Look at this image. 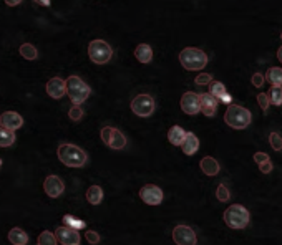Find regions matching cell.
<instances>
[{"instance_id": "277c9868", "label": "cell", "mask_w": 282, "mask_h": 245, "mask_svg": "<svg viewBox=\"0 0 282 245\" xmlns=\"http://www.w3.org/2000/svg\"><path fill=\"white\" fill-rule=\"evenodd\" d=\"M251 111L246 110L244 106H239V104H231L228 108V111L224 113V123L228 126L234 128V130H244L251 124Z\"/></svg>"}, {"instance_id": "9c48e42d", "label": "cell", "mask_w": 282, "mask_h": 245, "mask_svg": "<svg viewBox=\"0 0 282 245\" xmlns=\"http://www.w3.org/2000/svg\"><path fill=\"white\" fill-rule=\"evenodd\" d=\"M173 240H175L176 245H196V232L193 230L189 226H184V224H179L173 229Z\"/></svg>"}, {"instance_id": "8fae6325", "label": "cell", "mask_w": 282, "mask_h": 245, "mask_svg": "<svg viewBox=\"0 0 282 245\" xmlns=\"http://www.w3.org/2000/svg\"><path fill=\"white\" fill-rule=\"evenodd\" d=\"M181 110L186 114H197L201 111V95L188 91L181 96Z\"/></svg>"}, {"instance_id": "8992f818", "label": "cell", "mask_w": 282, "mask_h": 245, "mask_svg": "<svg viewBox=\"0 0 282 245\" xmlns=\"http://www.w3.org/2000/svg\"><path fill=\"white\" fill-rule=\"evenodd\" d=\"M88 57L96 65H105L113 57V50L105 40H91L88 45Z\"/></svg>"}, {"instance_id": "484cf974", "label": "cell", "mask_w": 282, "mask_h": 245, "mask_svg": "<svg viewBox=\"0 0 282 245\" xmlns=\"http://www.w3.org/2000/svg\"><path fill=\"white\" fill-rule=\"evenodd\" d=\"M63 226H68V227H71V229H76V230H80V229H85L87 224H85V220H82V219H76V217L67 214L65 217H63Z\"/></svg>"}, {"instance_id": "6da1fadb", "label": "cell", "mask_w": 282, "mask_h": 245, "mask_svg": "<svg viewBox=\"0 0 282 245\" xmlns=\"http://www.w3.org/2000/svg\"><path fill=\"white\" fill-rule=\"evenodd\" d=\"M56 154H58V159L68 167H82L88 161L87 152H85L82 147L75 146V144H70V143L60 144Z\"/></svg>"}, {"instance_id": "e0dca14e", "label": "cell", "mask_w": 282, "mask_h": 245, "mask_svg": "<svg viewBox=\"0 0 282 245\" xmlns=\"http://www.w3.org/2000/svg\"><path fill=\"white\" fill-rule=\"evenodd\" d=\"M199 167L206 176H217L219 174V169H221L219 163H217L212 156H204L199 163Z\"/></svg>"}, {"instance_id": "e575fe53", "label": "cell", "mask_w": 282, "mask_h": 245, "mask_svg": "<svg viewBox=\"0 0 282 245\" xmlns=\"http://www.w3.org/2000/svg\"><path fill=\"white\" fill-rule=\"evenodd\" d=\"M85 239H87L91 245L100 244V235L96 234L95 230H87V232H85Z\"/></svg>"}, {"instance_id": "9a60e30c", "label": "cell", "mask_w": 282, "mask_h": 245, "mask_svg": "<svg viewBox=\"0 0 282 245\" xmlns=\"http://www.w3.org/2000/svg\"><path fill=\"white\" fill-rule=\"evenodd\" d=\"M23 124V118L15 111H5L2 116H0V126L5 128V130L15 131L18 128H22Z\"/></svg>"}, {"instance_id": "8d00e7d4", "label": "cell", "mask_w": 282, "mask_h": 245, "mask_svg": "<svg viewBox=\"0 0 282 245\" xmlns=\"http://www.w3.org/2000/svg\"><path fill=\"white\" fill-rule=\"evenodd\" d=\"M264 80H265V75H263V73H254L252 75V85L256 86V88H261L264 85Z\"/></svg>"}, {"instance_id": "1f68e13d", "label": "cell", "mask_w": 282, "mask_h": 245, "mask_svg": "<svg viewBox=\"0 0 282 245\" xmlns=\"http://www.w3.org/2000/svg\"><path fill=\"white\" fill-rule=\"evenodd\" d=\"M68 116H70L71 121H80V119L83 118V110L80 104H73V106L70 108V111H68Z\"/></svg>"}, {"instance_id": "7c38bea8", "label": "cell", "mask_w": 282, "mask_h": 245, "mask_svg": "<svg viewBox=\"0 0 282 245\" xmlns=\"http://www.w3.org/2000/svg\"><path fill=\"white\" fill-rule=\"evenodd\" d=\"M55 235L62 245H80V242H82V237H80L78 230L68 226L58 227L55 230Z\"/></svg>"}, {"instance_id": "f35d334b", "label": "cell", "mask_w": 282, "mask_h": 245, "mask_svg": "<svg viewBox=\"0 0 282 245\" xmlns=\"http://www.w3.org/2000/svg\"><path fill=\"white\" fill-rule=\"evenodd\" d=\"M34 2L38 3V5H42V7H50L52 0H34Z\"/></svg>"}, {"instance_id": "836d02e7", "label": "cell", "mask_w": 282, "mask_h": 245, "mask_svg": "<svg viewBox=\"0 0 282 245\" xmlns=\"http://www.w3.org/2000/svg\"><path fill=\"white\" fill-rule=\"evenodd\" d=\"M257 103H259L261 110L265 113L267 108H269V104H271V98H269V95H265V93H259L257 95Z\"/></svg>"}, {"instance_id": "3957f363", "label": "cell", "mask_w": 282, "mask_h": 245, "mask_svg": "<svg viewBox=\"0 0 282 245\" xmlns=\"http://www.w3.org/2000/svg\"><path fill=\"white\" fill-rule=\"evenodd\" d=\"M249 220H251V214L241 204H232L224 211V222L228 224V227L236 229V230L247 227Z\"/></svg>"}, {"instance_id": "d590c367", "label": "cell", "mask_w": 282, "mask_h": 245, "mask_svg": "<svg viewBox=\"0 0 282 245\" xmlns=\"http://www.w3.org/2000/svg\"><path fill=\"white\" fill-rule=\"evenodd\" d=\"M257 166H259V171L263 172V174H269V172H272V169H274V166H272L271 159L264 161V163L257 164Z\"/></svg>"}, {"instance_id": "7bdbcfd3", "label": "cell", "mask_w": 282, "mask_h": 245, "mask_svg": "<svg viewBox=\"0 0 282 245\" xmlns=\"http://www.w3.org/2000/svg\"><path fill=\"white\" fill-rule=\"evenodd\" d=\"M0 167H2V159H0Z\"/></svg>"}, {"instance_id": "52a82bcc", "label": "cell", "mask_w": 282, "mask_h": 245, "mask_svg": "<svg viewBox=\"0 0 282 245\" xmlns=\"http://www.w3.org/2000/svg\"><path fill=\"white\" fill-rule=\"evenodd\" d=\"M131 111L136 116H140V118L151 116L153 111H155V99H153V96L148 93H141L135 96L131 101Z\"/></svg>"}, {"instance_id": "603a6c76", "label": "cell", "mask_w": 282, "mask_h": 245, "mask_svg": "<svg viewBox=\"0 0 282 245\" xmlns=\"http://www.w3.org/2000/svg\"><path fill=\"white\" fill-rule=\"evenodd\" d=\"M265 80H267L272 86H282V68L279 66L269 68L267 75H265Z\"/></svg>"}, {"instance_id": "f1b7e54d", "label": "cell", "mask_w": 282, "mask_h": 245, "mask_svg": "<svg viewBox=\"0 0 282 245\" xmlns=\"http://www.w3.org/2000/svg\"><path fill=\"white\" fill-rule=\"evenodd\" d=\"M269 98H271L272 104L281 106L282 104V86H272L271 91H269Z\"/></svg>"}, {"instance_id": "ab89813d", "label": "cell", "mask_w": 282, "mask_h": 245, "mask_svg": "<svg viewBox=\"0 0 282 245\" xmlns=\"http://www.w3.org/2000/svg\"><path fill=\"white\" fill-rule=\"evenodd\" d=\"M5 3L9 7H15V5H18V3H22V0H5Z\"/></svg>"}, {"instance_id": "5b68a950", "label": "cell", "mask_w": 282, "mask_h": 245, "mask_svg": "<svg viewBox=\"0 0 282 245\" xmlns=\"http://www.w3.org/2000/svg\"><path fill=\"white\" fill-rule=\"evenodd\" d=\"M91 93V88L83 82L80 76L76 75H71L68 76L67 80V95L68 98L71 99L73 104H82L85 99L90 96Z\"/></svg>"}, {"instance_id": "4316f807", "label": "cell", "mask_w": 282, "mask_h": 245, "mask_svg": "<svg viewBox=\"0 0 282 245\" xmlns=\"http://www.w3.org/2000/svg\"><path fill=\"white\" fill-rule=\"evenodd\" d=\"M56 242H58V239H56L55 234H52V232H48V230H43L42 234L38 235L37 245H56Z\"/></svg>"}, {"instance_id": "d6a6232c", "label": "cell", "mask_w": 282, "mask_h": 245, "mask_svg": "<svg viewBox=\"0 0 282 245\" xmlns=\"http://www.w3.org/2000/svg\"><path fill=\"white\" fill-rule=\"evenodd\" d=\"M194 82H196V85H199V86H206V85H211L212 83V76L209 73H201V75L196 76Z\"/></svg>"}, {"instance_id": "30bf717a", "label": "cell", "mask_w": 282, "mask_h": 245, "mask_svg": "<svg viewBox=\"0 0 282 245\" xmlns=\"http://www.w3.org/2000/svg\"><path fill=\"white\" fill-rule=\"evenodd\" d=\"M140 197L148 206H159L163 202V191L155 184H146L140 189Z\"/></svg>"}, {"instance_id": "83f0119b", "label": "cell", "mask_w": 282, "mask_h": 245, "mask_svg": "<svg viewBox=\"0 0 282 245\" xmlns=\"http://www.w3.org/2000/svg\"><path fill=\"white\" fill-rule=\"evenodd\" d=\"M209 93L214 96V98L221 99L228 91H226V86L221 82H212L211 85H209Z\"/></svg>"}, {"instance_id": "d4e9b609", "label": "cell", "mask_w": 282, "mask_h": 245, "mask_svg": "<svg viewBox=\"0 0 282 245\" xmlns=\"http://www.w3.org/2000/svg\"><path fill=\"white\" fill-rule=\"evenodd\" d=\"M18 51L25 60H37V57H38L37 48L32 45V43H23V45L18 48Z\"/></svg>"}, {"instance_id": "4fadbf2b", "label": "cell", "mask_w": 282, "mask_h": 245, "mask_svg": "<svg viewBox=\"0 0 282 245\" xmlns=\"http://www.w3.org/2000/svg\"><path fill=\"white\" fill-rule=\"evenodd\" d=\"M43 189H45V194L48 196V197L56 199L63 194V191H65V184H63V180L60 179L58 176H48V178L45 179V182H43Z\"/></svg>"}, {"instance_id": "f546056e", "label": "cell", "mask_w": 282, "mask_h": 245, "mask_svg": "<svg viewBox=\"0 0 282 245\" xmlns=\"http://www.w3.org/2000/svg\"><path fill=\"white\" fill-rule=\"evenodd\" d=\"M216 197L219 202H228L229 199H231V192H229L228 186H224V184H219L216 189Z\"/></svg>"}, {"instance_id": "4dcf8cb0", "label": "cell", "mask_w": 282, "mask_h": 245, "mask_svg": "<svg viewBox=\"0 0 282 245\" xmlns=\"http://www.w3.org/2000/svg\"><path fill=\"white\" fill-rule=\"evenodd\" d=\"M269 143H271L274 151H282V136L279 132H276V131L271 132V134H269Z\"/></svg>"}, {"instance_id": "44dd1931", "label": "cell", "mask_w": 282, "mask_h": 245, "mask_svg": "<svg viewBox=\"0 0 282 245\" xmlns=\"http://www.w3.org/2000/svg\"><path fill=\"white\" fill-rule=\"evenodd\" d=\"M9 240L14 245H27L28 244V235L25 230H22L20 227H14L9 232Z\"/></svg>"}, {"instance_id": "cb8c5ba5", "label": "cell", "mask_w": 282, "mask_h": 245, "mask_svg": "<svg viewBox=\"0 0 282 245\" xmlns=\"http://www.w3.org/2000/svg\"><path fill=\"white\" fill-rule=\"evenodd\" d=\"M15 143V132L0 128V147H9Z\"/></svg>"}, {"instance_id": "2e32d148", "label": "cell", "mask_w": 282, "mask_h": 245, "mask_svg": "<svg viewBox=\"0 0 282 245\" xmlns=\"http://www.w3.org/2000/svg\"><path fill=\"white\" fill-rule=\"evenodd\" d=\"M217 101L219 99L214 98L211 93H203L201 95V113L208 116V118L214 116L217 111Z\"/></svg>"}, {"instance_id": "7402d4cb", "label": "cell", "mask_w": 282, "mask_h": 245, "mask_svg": "<svg viewBox=\"0 0 282 245\" xmlns=\"http://www.w3.org/2000/svg\"><path fill=\"white\" fill-rule=\"evenodd\" d=\"M87 199L91 206H98L103 200V189L100 186H90L87 191Z\"/></svg>"}, {"instance_id": "ba28073f", "label": "cell", "mask_w": 282, "mask_h": 245, "mask_svg": "<svg viewBox=\"0 0 282 245\" xmlns=\"http://www.w3.org/2000/svg\"><path fill=\"white\" fill-rule=\"evenodd\" d=\"M102 141L111 149H123L126 146V138L123 132L111 126H105L102 130Z\"/></svg>"}, {"instance_id": "d6986e66", "label": "cell", "mask_w": 282, "mask_h": 245, "mask_svg": "<svg viewBox=\"0 0 282 245\" xmlns=\"http://www.w3.org/2000/svg\"><path fill=\"white\" fill-rule=\"evenodd\" d=\"M135 57L138 60L140 63H150L153 60V50L150 45H146V43H140L138 47L135 48Z\"/></svg>"}, {"instance_id": "74e56055", "label": "cell", "mask_w": 282, "mask_h": 245, "mask_svg": "<svg viewBox=\"0 0 282 245\" xmlns=\"http://www.w3.org/2000/svg\"><path fill=\"white\" fill-rule=\"evenodd\" d=\"M267 159H271V158H269L265 152H256V154H254V161H256L257 164L264 163V161H267Z\"/></svg>"}, {"instance_id": "b9f144b4", "label": "cell", "mask_w": 282, "mask_h": 245, "mask_svg": "<svg viewBox=\"0 0 282 245\" xmlns=\"http://www.w3.org/2000/svg\"><path fill=\"white\" fill-rule=\"evenodd\" d=\"M277 58H279V62L282 63V47L279 48V50H277Z\"/></svg>"}, {"instance_id": "60d3db41", "label": "cell", "mask_w": 282, "mask_h": 245, "mask_svg": "<svg viewBox=\"0 0 282 245\" xmlns=\"http://www.w3.org/2000/svg\"><path fill=\"white\" fill-rule=\"evenodd\" d=\"M231 99H232V98H231V95H228V93H226V95L223 96V98L219 99V101H223V103L228 104V103H231Z\"/></svg>"}, {"instance_id": "ee69618b", "label": "cell", "mask_w": 282, "mask_h": 245, "mask_svg": "<svg viewBox=\"0 0 282 245\" xmlns=\"http://www.w3.org/2000/svg\"><path fill=\"white\" fill-rule=\"evenodd\" d=\"M281 40H282V33H281Z\"/></svg>"}, {"instance_id": "7a4b0ae2", "label": "cell", "mask_w": 282, "mask_h": 245, "mask_svg": "<svg viewBox=\"0 0 282 245\" xmlns=\"http://www.w3.org/2000/svg\"><path fill=\"white\" fill-rule=\"evenodd\" d=\"M179 63L184 70L188 71H197L203 70L208 65V55L203 50L194 47H188L184 50H181L179 53Z\"/></svg>"}, {"instance_id": "5bb4252c", "label": "cell", "mask_w": 282, "mask_h": 245, "mask_svg": "<svg viewBox=\"0 0 282 245\" xmlns=\"http://www.w3.org/2000/svg\"><path fill=\"white\" fill-rule=\"evenodd\" d=\"M45 90L50 98L60 99L63 95H67V80H62L60 76H53L52 80H48Z\"/></svg>"}, {"instance_id": "ffe728a7", "label": "cell", "mask_w": 282, "mask_h": 245, "mask_svg": "<svg viewBox=\"0 0 282 245\" xmlns=\"http://www.w3.org/2000/svg\"><path fill=\"white\" fill-rule=\"evenodd\" d=\"M188 132L183 130L181 126H171L168 131V139L169 143L173 144V146H181L184 141V138H186Z\"/></svg>"}, {"instance_id": "ac0fdd59", "label": "cell", "mask_w": 282, "mask_h": 245, "mask_svg": "<svg viewBox=\"0 0 282 245\" xmlns=\"http://www.w3.org/2000/svg\"><path fill=\"white\" fill-rule=\"evenodd\" d=\"M181 149H183V152L186 156H193L197 149H199V139H197V136L194 132H188L183 144H181Z\"/></svg>"}]
</instances>
